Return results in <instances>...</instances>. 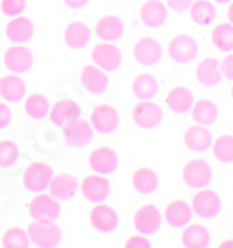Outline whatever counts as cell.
Here are the masks:
<instances>
[{"label":"cell","mask_w":233,"mask_h":248,"mask_svg":"<svg viewBox=\"0 0 233 248\" xmlns=\"http://www.w3.org/2000/svg\"><path fill=\"white\" fill-rule=\"evenodd\" d=\"M30 243L37 247H54L62 239V230L54 220H32L26 228Z\"/></svg>","instance_id":"6da1fadb"},{"label":"cell","mask_w":233,"mask_h":248,"mask_svg":"<svg viewBox=\"0 0 233 248\" xmlns=\"http://www.w3.org/2000/svg\"><path fill=\"white\" fill-rule=\"evenodd\" d=\"M52 175H54V172H52L50 164H47V162H30L25 168V172H23L21 181H23V185L28 190L39 192L45 186H49Z\"/></svg>","instance_id":"7a4b0ae2"},{"label":"cell","mask_w":233,"mask_h":248,"mask_svg":"<svg viewBox=\"0 0 233 248\" xmlns=\"http://www.w3.org/2000/svg\"><path fill=\"white\" fill-rule=\"evenodd\" d=\"M28 213L34 220H56L60 213V205L54 196L37 192L28 202Z\"/></svg>","instance_id":"3957f363"},{"label":"cell","mask_w":233,"mask_h":248,"mask_svg":"<svg viewBox=\"0 0 233 248\" xmlns=\"http://www.w3.org/2000/svg\"><path fill=\"white\" fill-rule=\"evenodd\" d=\"M168 54L173 62L177 63H188L196 58L198 47L196 41L186 34H177L170 39L168 43Z\"/></svg>","instance_id":"277c9868"},{"label":"cell","mask_w":233,"mask_h":248,"mask_svg":"<svg viewBox=\"0 0 233 248\" xmlns=\"http://www.w3.org/2000/svg\"><path fill=\"white\" fill-rule=\"evenodd\" d=\"M133 120L136 125L144 127V129H153L160 124L162 120V110L159 105H155L149 99H140L133 107Z\"/></svg>","instance_id":"5b68a950"},{"label":"cell","mask_w":233,"mask_h":248,"mask_svg":"<svg viewBox=\"0 0 233 248\" xmlns=\"http://www.w3.org/2000/svg\"><path fill=\"white\" fill-rule=\"evenodd\" d=\"M92 62L95 63L97 67H101L103 71H114L120 62H122V52L116 45H110L107 41H101L97 43L93 49H92Z\"/></svg>","instance_id":"8992f818"},{"label":"cell","mask_w":233,"mask_h":248,"mask_svg":"<svg viewBox=\"0 0 233 248\" xmlns=\"http://www.w3.org/2000/svg\"><path fill=\"white\" fill-rule=\"evenodd\" d=\"M190 207L194 209L196 215L203 217V218H211L218 213V207H220V198L215 190L211 188H203L200 186L196 194L192 196V202H190Z\"/></svg>","instance_id":"52a82bcc"},{"label":"cell","mask_w":233,"mask_h":248,"mask_svg":"<svg viewBox=\"0 0 233 248\" xmlns=\"http://www.w3.org/2000/svg\"><path fill=\"white\" fill-rule=\"evenodd\" d=\"M133 224H135L136 232H138V233H144V235L157 232L160 224L159 209H157L153 203H144V205H140L135 211V215H133Z\"/></svg>","instance_id":"ba28073f"},{"label":"cell","mask_w":233,"mask_h":248,"mask_svg":"<svg viewBox=\"0 0 233 248\" xmlns=\"http://www.w3.org/2000/svg\"><path fill=\"white\" fill-rule=\"evenodd\" d=\"M183 181L188 186H205L211 181V166L203 159H192L183 166Z\"/></svg>","instance_id":"9c48e42d"},{"label":"cell","mask_w":233,"mask_h":248,"mask_svg":"<svg viewBox=\"0 0 233 248\" xmlns=\"http://www.w3.org/2000/svg\"><path fill=\"white\" fill-rule=\"evenodd\" d=\"M88 164L97 174H109V172H114L116 166H118V155L109 146H101V148H95L90 151Z\"/></svg>","instance_id":"30bf717a"},{"label":"cell","mask_w":233,"mask_h":248,"mask_svg":"<svg viewBox=\"0 0 233 248\" xmlns=\"http://www.w3.org/2000/svg\"><path fill=\"white\" fill-rule=\"evenodd\" d=\"M80 192L90 202H103L110 194V183L103 175L90 174L80 181Z\"/></svg>","instance_id":"8fae6325"},{"label":"cell","mask_w":233,"mask_h":248,"mask_svg":"<svg viewBox=\"0 0 233 248\" xmlns=\"http://www.w3.org/2000/svg\"><path fill=\"white\" fill-rule=\"evenodd\" d=\"M118 112L112 105H97L90 114V125L99 133H110L118 127Z\"/></svg>","instance_id":"7c38bea8"},{"label":"cell","mask_w":233,"mask_h":248,"mask_svg":"<svg viewBox=\"0 0 233 248\" xmlns=\"http://www.w3.org/2000/svg\"><path fill=\"white\" fill-rule=\"evenodd\" d=\"M32 52L23 45H12L4 52V65L13 73H25L32 67Z\"/></svg>","instance_id":"4fadbf2b"},{"label":"cell","mask_w":233,"mask_h":248,"mask_svg":"<svg viewBox=\"0 0 233 248\" xmlns=\"http://www.w3.org/2000/svg\"><path fill=\"white\" fill-rule=\"evenodd\" d=\"M133 54H135V60L138 63H142V65H155L160 60L162 49H160L157 39H153V37H140L135 43Z\"/></svg>","instance_id":"5bb4252c"},{"label":"cell","mask_w":233,"mask_h":248,"mask_svg":"<svg viewBox=\"0 0 233 248\" xmlns=\"http://www.w3.org/2000/svg\"><path fill=\"white\" fill-rule=\"evenodd\" d=\"M80 80L90 93H103L109 88V77L95 63H88L80 69Z\"/></svg>","instance_id":"9a60e30c"},{"label":"cell","mask_w":233,"mask_h":248,"mask_svg":"<svg viewBox=\"0 0 233 248\" xmlns=\"http://www.w3.org/2000/svg\"><path fill=\"white\" fill-rule=\"evenodd\" d=\"M77 118H80V107L69 97L58 99L50 108V122L56 125H67Z\"/></svg>","instance_id":"2e32d148"},{"label":"cell","mask_w":233,"mask_h":248,"mask_svg":"<svg viewBox=\"0 0 233 248\" xmlns=\"http://www.w3.org/2000/svg\"><path fill=\"white\" fill-rule=\"evenodd\" d=\"M90 222L99 232H110L118 224V215L109 203H95L90 209Z\"/></svg>","instance_id":"e0dca14e"},{"label":"cell","mask_w":233,"mask_h":248,"mask_svg":"<svg viewBox=\"0 0 233 248\" xmlns=\"http://www.w3.org/2000/svg\"><path fill=\"white\" fill-rule=\"evenodd\" d=\"M183 142L190 151H205L211 146L213 137H211V133H209V129L205 125L196 124L185 129Z\"/></svg>","instance_id":"ac0fdd59"},{"label":"cell","mask_w":233,"mask_h":248,"mask_svg":"<svg viewBox=\"0 0 233 248\" xmlns=\"http://www.w3.org/2000/svg\"><path fill=\"white\" fill-rule=\"evenodd\" d=\"M6 36L13 43H23L34 36V23L26 15H15L6 25Z\"/></svg>","instance_id":"d6986e66"},{"label":"cell","mask_w":233,"mask_h":248,"mask_svg":"<svg viewBox=\"0 0 233 248\" xmlns=\"http://www.w3.org/2000/svg\"><path fill=\"white\" fill-rule=\"evenodd\" d=\"M63 138L69 146H82L92 138V125L82 118H77L63 125Z\"/></svg>","instance_id":"ffe728a7"},{"label":"cell","mask_w":233,"mask_h":248,"mask_svg":"<svg viewBox=\"0 0 233 248\" xmlns=\"http://www.w3.org/2000/svg\"><path fill=\"white\" fill-rule=\"evenodd\" d=\"M140 21L147 28H157L166 21V6L160 0H146L140 6Z\"/></svg>","instance_id":"44dd1931"},{"label":"cell","mask_w":233,"mask_h":248,"mask_svg":"<svg viewBox=\"0 0 233 248\" xmlns=\"http://www.w3.org/2000/svg\"><path fill=\"white\" fill-rule=\"evenodd\" d=\"M131 181H133L135 190L142 192V194H149L159 186V175L149 166H138L131 175Z\"/></svg>","instance_id":"7402d4cb"},{"label":"cell","mask_w":233,"mask_h":248,"mask_svg":"<svg viewBox=\"0 0 233 248\" xmlns=\"http://www.w3.org/2000/svg\"><path fill=\"white\" fill-rule=\"evenodd\" d=\"M192 217V207L185 202V200H172L166 209H164V218L170 226H185Z\"/></svg>","instance_id":"603a6c76"},{"label":"cell","mask_w":233,"mask_h":248,"mask_svg":"<svg viewBox=\"0 0 233 248\" xmlns=\"http://www.w3.org/2000/svg\"><path fill=\"white\" fill-rule=\"evenodd\" d=\"M95 34L105 41L118 39L123 34V23L118 15H103L95 25Z\"/></svg>","instance_id":"cb8c5ba5"},{"label":"cell","mask_w":233,"mask_h":248,"mask_svg":"<svg viewBox=\"0 0 233 248\" xmlns=\"http://www.w3.org/2000/svg\"><path fill=\"white\" fill-rule=\"evenodd\" d=\"M190 112H192V120L205 127L213 125L218 118V108L211 99H200L198 103H192Z\"/></svg>","instance_id":"d4e9b609"},{"label":"cell","mask_w":233,"mask_h":248,"mask_svg":"<svg viewBox=\"0 0 233 248\" xmlns=\"http://www.w3.org/2000/svg\"><path fill=\"white\" fill-rule=\"evenodd\" d=\"M26 92L25 80L17 75H4L0 77V95L6 101H19Z\"/></svg>","instance_id":"484cf974"},{"label":"cell","mask_w":233,"mask_h":248,"mask_svg":"<svg viewBox=\"0 0 233 248\" xmlns=\"http://www.w3.org/2000/svg\"><path fill=\"white\" fill-rule=\"evenodd\" d=\"M166 103L173 112L177 114H185L190 110L192 107V92L185 86H173L168 93H166Z\"/></svg>","instance_id":"4316f807"},{"label":"cell","mask_w":233,"mask_h":248,"mask_svg":"<svg viewBox=\"0 0 233 248\" xmlns=\"http://www.w3.org/2000/svg\"><path fill=\"white\" fill-rule=\"evenodd\" d=\"M196 78H198V82L203 84V86H215V84H218L222 78L218 62H217L215 58H205V60H202L200 65L196 67Z\"/></svg>","instance_id":"83f0119b"},{"label":"cell","mask_w":233,"mask_h":248,"mask_svg":"<svg viewBox=\"0 0 233 248\" xmlns=\"http://www.w3.org/2000/svg\"><path fill=\"white\" fill-rule=\"evenodd\" d=\"M88 39H90V30L80 21L69 23V25L65 26V30H63V41H65V45H69L73 49H82L88 43Z\"/></svg>","instance_id":"f1b7e54d"},{"label":"cell","mask_w":233,"mask_h":248,"mask_svg":"<svg viewBox=\"0 0 233 248\" xmlns=\"http://www.w3.org/2000/svg\"><path fill=\"white\" fill-rule=\"evenodd\" d=\"M181 243L188 248H203L209 243V232L202 224H188L181 233Z\"/></svg>","instance_id":"f546056e"},{"label":"cell","mask_w":233,"mask_h":248,"mask_svg":"<svg viewBox=\"0 0 233 248\" xmlns=\"http://www.w3.org/2000/svg\"><path fill=\"white\" fill-rule=\"evenodd\" d=\"M49 188L54 198H69L77 188V181L71 174H56L50 177Z\"/></svg>","instance_id":"4dcf8cb0"},{"label":"cell","mask_w":233,"mask_h":248,"mask_svg":"<svg viewBox=\"0 0 233 248\" xmlns=\"http://www.w3.org/2000/svg\"><path fill=\"white\" fill-rule=\"evenodd\" d=\"M159 92V84L151 73H140L133 80V93L140 99H151Z\"/></svg>","instance_id":"1f68e13d"},{"label":"cell","mask_w":233,"mask_h":248,"mask_svg":"<svg viewBox=\"0 0 233 248\" xmlns=\"http://www.w3.org/2000/svg\"><path fill=\"white\" fill-rule=\"evenodd\" d=\"M211 41L217 49L232 50L233 49V25L228 23H217L211 30Z\"/></svg>","instance_id":"d6a6232c"},{"label":"cell","mask_w":233,"mask_h":248,"mask_svg":"<svg viewBox=\"0 0 233 248\" xmlns=\"http://www.w3.org/2000/svg\"><path fill=\"white\" fill-rule=\"evenodd\" d=\"M188 12H190V17L192 21L198 23V25H209L213 23L215 19V6L211 0H194L190 6H188Z\"/></svg>","instance_id":"836d02e7"},{"label":"cell","mask_w":233,"mask_h":248,"mask_svg":"<svg viewBox=\"0 0 233 248\" xmlns=\"http://www.w3.org/2000/svg\"><path fill=\"white\" fill-rule=\"evenodd\" d=\"M211 151L217 161H233V137L232 135H220L211 142Z\"/></svg>","instance_id":"e575fe53"},{"label":"cell","mask_w":233,"mask_h":248,"mask_svg":"<svg viewBox=\"0 0 233 248\" xmlns=\"http://www.w3.org/2000/svg\"><path fill=\"white\" fill-rule=\"evenodd\" d=\"M30 245V239H28V233L26 230L19 228V226H12L4 232L2 235V247L8 248H26Z\"/></svg>","instance_id":"d590c367"},{"label":"cell","mask_w":233,"mask_h":248,"mask_svg":"<svg viewBox=\"0 0 233 248\" xmlns=\"http://www.w3.org/2000/svg\"><path fill=\"white\" fill-rule=\"evenodd\" d=\"M25 110L30 118H43L49 112V101L41 93H30L25 99Z\"/></svg>","instance_id":"8d00e7d4"},{"label":"cell","mask_w":233,"mask_h":248,"mask_svg":"<svg viewBox=\"0 0 233 248\" xmlns=\"http://www.w3.org/2000/svg\"><path fill=\"white\" fill-rule=\"evenodd\" d=\"M19 159V148L12 140H0V166H12Z\"/></svg>","instance_id":"74e56055"},{"label":"cell","mask_w":233,"mask_h":248,"mask_svg":"<svg viewBox=\"0 0 233 248\" xmlns=\"http://www.w3.org/2000/svg\"><path fill=\"white\" fill-rule=\"evenodd\" d=\"M26 2L25 0H0V10L6 13V15H19V13L25 10Z\"/></svg>","instance_id":"f35d334b"},{"label":"cell","mask_w":233,"mask_h":248,"mask_svg":"<svg viewBox=\"0 0 233 248\" xmlns=\"http://www.w3.org/2000/svg\"><path fill=\"white\" fill-rule=\"evenodd\" d=\"M125 247L127 248H149V241H147L144 233H138V235H131L125 241Z\"/></svg>","instance_id":"ab89813d"},{"label":"cell","mask_w":233,"mask_h":248,"mask_svg":"<svg viewBox=\"0 0 233 248\" xmlns=\"http://www.w3.org/2000/svg\"><path fill=\"white\" fill-rule=\"evenodd\" d=\"M220 73L224 75L226 78H233V54H226V56L222 58Z\"/></svg>","instance_id":"60d3db41"},{"label":"cell","mask_w":233,"mask_h":248,"mask_svg":"<svg viewBox=\"0 0 233 248\" xmlns=\"http://www.w3.org/2000/svg\"><path fill=\"white\" fill-rule=\"evenodd\" d=\"M12 120V110L6 103H0V129H4Z\"/></svg>","instance_id":"b9f144b4"},{"label":"cell","mask_w":233,"mask_h":248,"mask_svg":"<svg viewBox=\"0 0 233 248\" xmlns=\"http://www.w3.org/2000/svg\"><path fill=\"white\" fill-rule=\"evenodd\" d=\"M168 6L175 10V12H183V10H188V6L194 2V0H166Z\"/></svg>","instance_id":"7bdbcfd3"},{"label":"cell","mask_w":233,"mask_h":248,"mask_svg":"<svg viewBox=\"0 0 233 248\" xmlns=\"http://www.w3.org/2000/svg\"><path fill=\"white\" fill-rule=\"evenodd\" d=\"M63 2H65L69 8H75V10H77V8H82V6H86L88 0H63Z\"/></svg>","instance_id":"ee69618b"},{"label":"cell","mask_w":233,"mask_h":248,"mask_svg":"<svg viewBox=\"0 0 233 248\" xmlns=\"http://www.w3.org/2000/svg\"><path fill=\"white\" fill-rule=\"evenodd\" d=\"M228 21L233 25V0L230 2V6H228Z\"/></svg>","instance_id":"f6af8a7d"},{"label":"cell","mask_w":233,"mask_h":248,"mask_svg":"<svg viewBox=\"0 0 233 248\" xmlns=\"http://www.w3.org/2000/svg\"><path fill=\"white\" fill-rule=\"evenodd\" d=\"M220 247L222 248H224V247H233V241H232V239H230V241H222Z\"/></svg>","instance_id":"bcb514c9"},{"label":"cell","mask_w":233,"mask_h":248,"mask_svg":"<svg viewBox=\"0 0 233 248\" xmlns=\"http://www.w3.org/2000/svg\"><path fill=\"white\" fill-rule=\"evenodd\" d=\"M217 2H230V0H217Z\"/></svg>","instance_id":"7dc6e473"},{"label":"cell","mask_w":233,"mask_h":248,"mask_svg":"<svg viewBox=\"0 0 233 248\" xmlns=\"http://www.w3.org/2000/svg\"><path fill=\"white\" fill-rule=\"evenodd\" d=\"M232 99H233V86H232Z\"/></svg>","instance_id":"c3c4849f"}]
</instances>
